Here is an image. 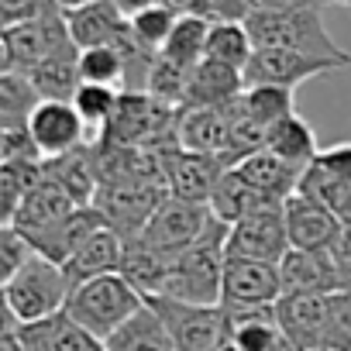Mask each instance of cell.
<instances>
[{"instance_id":"cell-34","label":"cell","mask_w":351,"mask_h":351,"mask_svg":"<svg viewBox=\"0 0 351 351\" xmlns=\"http://www.w3.org/2000/svg\"><path fill=\"white\" fill-rule=\"evenodd\" d=\"M45 180V158L32 162H0V200H4V224L14 221L25 197Z\"/></svg>"},{"instance_id":"cell-11","label":"cell","mask_w":351,"mask_h":351,"mask_svg":"<svg viewBox=\"0 0 351 351\" xmlns=\"http://www.w3.org/2000/svg\"><path fill=\"white\" fill-rule=\"evenodd\" d=\"M282 300V276L272 262L255 258H228L224 262V296L221 303L238 306H276Z\"/></svg>"},{"instance_id":"cell-50","label":"cell","mask_w":351,"mask_h":351,"mask_svg":"<svg viewBox=\"0 0 351 351\" xmlns=\"http://www.w3.org/2000/svg\"><path fill=\"white\" fill-rule=\"evenodd\" d=\"M320 4L327 8V4H344V8H351V0H320Z\"/></svg>"},{"instance_id":"cell-42","label":"cell","mask_w":351,"mask_h":351,"mask_svg":"<svg viewBox=\"0 0 351 351\" xmlns=\"http://www.w3.org/2000/svg\"><path fill=\"white\" fill-rule=\"evenodd\" d=\"M320 169L341 176V180L351 183V141H341V145H330V148H320L317 158H313Z\"/></svg>"},{"instance_id":"cell-29","label":"cell","mask_w":351,"mask_h":351,"mask_svg":"<svg viewBox=\"0 0 351 351\" xmlns=\"http://www.w3.org/2000/svg\"><path fill=\"white\" fill-rule=\"evenodd\" d=\"M272 204H279V200H269L258 190H252L234 169H228L221 176V183H217V190L210 197V210L224 224H234V221H241V217H248V214H255L262 207H272Z\"/></svg>"},{"instance_id":"cell-16","label":"cell","mask_w":351,"mask_h":351,"mask_svg":"<svg viewBox=\"0 0 351 351\" xmlns=\"http://www.w3.org/2000/svg\"><path fill=\"white\" fill-rule=\"evenodd\" d=\"M73 210H76V200L45 172V180L25 197V204H21V210L14 214L11 224H14L28 241H35V238L49 234L52 228H59Z\"/></svg>"},{"instance_id":"cell-31","label":"cell","mask_w":351,"mask_h":351,"mask_svg":"<svg viewBox=\"0 0 351 351\" xmlns=\"http://www.w3.org/2000/svg\"><path fill=\"white\" fill-rule=\"evenodd\" d=\"M42 104V93L32 86L25 73H0V131L11 128H28L35 107Z\"/></svg>"},{"instance_id":"cell-44","label":"cell","mask_w":351,"mask_h":351,"mask_svg":"<svg viewBox=\"0 0 351 351\" xmlns=\"http://www.w3.org/2000/svg\"><path fill=\"white\" fill-rule=\"evenodd\" d=\"M293 4H303V0H241V11L245 18L252 14H269V11H286Z\"/></svg>"},{"instance_id":"cell-21","label":"cell","mask_w":351,"mask_h":351,"mask_svg":"<svg viewBox=\"0 0 351 351\" xmlns=\"http://www.w3.org/2000/svg\"><path fill=\"white\" fill-rule=\"evenodd\" d=\"M45 172L76 200V207H90L100 190V165H97V148L80 145L73 152H62L56 158H45Z\"/></svg>"},{"instance_id":"cell-19","label":"cell","mask_w":351,"mask_h":351,"mask_svg":"<svg viewBox=\"0 0 351 351\" xmlns=\"http://www.w3.org/2000/svg\"><path fill=\"white\" fill-rule=\"evenodd\" d=\"M121 258H124V238L110 224H104L62 262V269H66L69 282L80 286L86 279H97V276H107V272H121Z\"/></svg>"},{"instance_id":"cell-3","label":"cell","mask_w":351,"mask_h":351,"mask_svg":"<svg viewBox=\"0 0 351 351\" xmlns=\"http://www.w3.org/2000/svg\"><path fill=\"white\" fill-rule=\"evenodd\" d=\"M141 306H145V293H138L124 272H107V276L86 279V282L73 286V293L66 300V313L73 320H80L100 341H107Z\"/></svg>"},{"instance_id":"cell-10","label":"cell","mask_w":351,"mask_h":351,"mask_svg":"<svg viewBox=\"0 0 351 351\" xmlns=\"http://www.w3.org/2000/svg\"><path fill=\"white\" fill-rule=\"evenodd\" d=\"M341 69L330 59H317L306 52H293V49H255L252 62L245 66V86H289L296 90L306 80L327 76Z\"/></svg>"},{"instance_id":"cell-46","label":"cell","mask_w":351,"mask_h":351,"mask_svg":"<svg viewBox=\"0 0 351 351\" xmlns=\"http://www.w3.org/2000/svg\"><path fill=\"white\" fill-rule=\"evenodd\" d=\"M114 4L128 14V18H134L138 11H145V8H152V4H158V0H114Z\"/></svg>"},{"instance_id":"cell-4","label":"cell","mask_w":351,"mask_h":351,"mask_svg":"<svg viewBox=\"0 0 351 351\" xmlns=\"http://www.w3.org/2000/svg\"><path fill=\"white\" fill-rule=\"evenodd\" d=\"M69 293H73V282L66 269L35 252L11 279H4V310L18 324H35L66 310Z\"/></svg>"},{"instance_id":"cell-13","label":"cell","mask_w":351,"mask_h":351,"mask_svg":"<svg viewBox=\"0 0 351 351\" xmlns=\"http://www.w3.org/2000/svg\"><path fill=\"white\" fill-rule=\"evenodd\" d=\"M276 320L286 341L300 351H317L327 341V293H282Z\"/></svg>"},{"instance_id":"cell-39","label":"cell","mask_w":351,"mask_h":351,"mask_svg":"<svg viewBox=\"0 0 351 351\" xmlns=\"http://www.w3.org/2000/svg\"><path fill=\"white\" fill-rule=\"evenodd\" d=\"M324 348L351 351V289L327 293V341Z\"/></svg>"},{"instance_id":"cell-36","label":"cell","mask_w":351,"mask_h":351,"mask_svg":"<svg viewBox=\"0 0 351 351\" xmlns=\"http://www.w3.org/2000/svg\"><path fill=\"white\" fill-rule=\"evenodd\" d=\"M241 107L248 110L252 121H258L269 131L276 121L296 114V97H293L289 86H245Z\"/></svg>"},{"instance_id":"cell-32","label":"cell","mask_w":351,"mask_h":351,"mask_svg":"<svg viewBox=\"0 0 351 351\" xmlns=\"http://www.w3.org/2000/svg\"><path fill=\"white\" fill-rule=\"evenodd\" d=\"M296 193L317 200L320 207H327L344 224L351 221V183L341 180V176H334V172H327V169H320L317 162H310L303 169V180H300V190Z\"/></svg>"},{"instance_id":"cell-48","label":"cell","mask_w":351,"mask_h":351,"mask_svg":"<svg viewBox=\"0 0 351 351\" xmlns=\"http://www.w3.org/2000/svg\"><path fill=\"white\" fill-rule=\"evenodd\" d=\"M276 351H300V348H296V344H293V341H286V337H282V341H279V348H276Z\"/></svg>"},{"instance_id":"cell-49","label":"cell","mask_w":351,"mask_h":351,"mask_svg":"<svg viewBox=\"0 0 351 351\" xmlns=\"http://www.w3.org/2000/svg\"><path fill=\"white\" fill-rule=\"evenodd\" d=\"M217 351H241V348H238V344H234V341H224V344H221V348H217Z\"/></svg>"},{"instance_id":"cell-1","label":"cell","mask_w":351,"mask_h":351,"mask_svg":"<svg viewBox=\"0 0 351 351\" xmlns=\"http://www.w3.org/2000/svg\"><path fill=\"white\" fill-rule=\"evenodd\" d=\"M245 28L255 42V49H293L306 52L317 59H330L341 69L351 66V56L330 38L324 25V4L320 0H303L286 11H269V14H252L245 18Z\"/></svg>"},{"instance_id":"cell-37","label":"cell","mask_w":351,"mask_h":351,"mask_svg":"<svg viewBox=\"0 0 351 351\" xmlns=\"http://www.w3.org/2000/svg\"><path fill=\"white\" fill-rule=\"evenodd\" d=\"M128 21H131V38H134L145 52L158 56V52L165 49V42H169L176 21H180V14H176L172 8H165V4H152V8L138 11V14L128 18Z\"/></svg>"},{"instance_id":"cell-45","label":"cell","mask_w":351,"mask_h":351,"mask_svg":"<svg viewBox=\"0 0 351 351\" xmlns=\"http://www.w3.org/2000/svg\"><path fill=\"white\" fill-rule=\"evenodd\" d=\"M158 4L172 8L176 14H204V18H207V8H204V0H158Z\"/></svg>"},{"instance_id":"cell-22","label":"cell","mask_w":351,"mask_h":351,"mask_svg":"<svg viewBox=\"0 0 351 351\" xmlns=\"http://www.w3.org/2000/svg\"><path fill=\"white\" fill-rule=\"evenodd\" d=\"M176 145H183L190 152H207L221 155L228 152V114L224 107H180L176 114Z\"/></svg>"},{"instance_id":"cell-20","label":"cell","mask_w":351,"mask_h":351,"mask_svg":"<svg viewBox=\"0 0 351 351\" xmlns=\"http://www.w3.org/2000/svg\"><path fill=\"white\" fill-rule=\"evenodd\" d=\"M21 337H25L28 351H107L104 341L93 337L66 310H59L45 320H35V324H21Z\"/></svg>"},{"instance_id":"cell-17","label":"cell","mask_w":351,"mask_h":351,"mask_svg":"<svg viewBox=\"0 0 351 351\" xmlns=\"http://www.w3.org/2000/svg\"><path fill=\"white\" fill-rule=\"evenodd\" d=\"M66 25L69 35L80 49H93V45H121L131 32L128 14L114 4V0H97V4L66 11Z\"/></svg>"},{"instance_id":"cell-27","label":"cell","mask_w":351,"mask_h":351,"mask_svg":"<svg viewBox=\"0 0 351 351\" xmlns=\"http://www.w3.org/2000/svg\"><path fill=\"white\" fill-rule=\"evenodd\" d=\"M265 148H269L272 155H279L282 162L296 165V169H306V165L317 158V152H320L313 128H310L306 117H300V114H289V117L276 121V124L269 128V134H265Z\"/></svg>"},{"instance_id":"cell-41","label":"cell","mask_w":351,"mask_h":351,"mask_svg":"<svg viewBox=\"0 0 351 351\" xmlns=\"http://www.w3.org/2000/svg\"><path fill=\"white\" fill-rule=\"evenodd\" d=\"M52 8H59L56 0H0V21H4V28L21 25V21H32Z\"/></svg>"},{"instance_id":"cell-26","label":"cell","mask_w":351,"mask_h":351,"mask_svg":"<svg viewBox=\"0 0 351 351\" xmlns=\"http://www.w3.org/2000/svg\"><path fill=\"white\" fill-rule=\"evenodd\" d=\"M228 320H231V341L241 351H276L282 341L279 320H276V306H224Z\"/></svg>"},{"instance_id":"cell-14","label":"cell","mask_w":351,"mask_h":351,"mask_svg":"<svg viewBox=\"0 0 351 351\" xmlns=\"http://www.w3.org/2000/svg\"><path fill=\"white\" fill-rule=\"evenodd\" d=\"M282 210H286V231H289V245L293 248L327 252L344 231L341 217H334L327 207H320L317 200H310L303 193H293L282 204Z\"/></svg>"},{"instance_id":"cell-6","label":"cell","mask_w":351,"mask_h":351,"mask_svg":"<svg viewBox=\"0 0 351 351\" xmlns=\"http://www.w3.org/2000/svg\"><path fill=\"white\" fill-rule=\"evenodd\" d=\"M0 45H4V69H11V73L35 69L49 56H56L66 45H73V35H69V25H66V11L52 8V11L32 18V21L8 25L4 32H0Z\"/></svg>"},{"instance_id":"cell-15","label":"cell","mask_w":351,"mask_h":351,"mask_svg":"<svg viewBox=\"0 0 351 351\" xmlns=\"http://www.w3.org/2000/svg\"><path fill=\"white\" fill-rule=\"evenodd\" d=\"M279 276H282V293H337L348 289L337 262L330 258V252H303V248H289L279 262Z\"/></svg>"},{"instance_id":"cell-8","label":"cell","mask_w":351,"mask_h":351,"mask_svg":"<svg viewBox=\"0 0 351 351\" xmlns=\"http://www.w3.org/2000/svg\"><path fill=\"white\" fill-rule=\"evenodd\" d=\"M289 248L293 245H289L282 204L262 207V210L234 221L228 228V241H224L228 258H255V262H272V265H279Z\"/></svg>"},{"instance_id":"cell-38","label":"cell","mask_w":351,"mask_h":351,"mask_svg":"<svg viewBox=\"0 0 351 351\" xmlns=\"http://www.w3.org/2000/svg\"><path fill=\"white\" fill-rule=\"evenodd\" d=\"M80 117L86 121V128H107L110 117L117 114L121 104V86H104V83H80L76 97H73Z\"/></svg>"},{"instance_id":"cell-51","label":"cell","mask_w":351,"mask_h":351,"mask_svg":"<svg viewBox=\"0 0 351 351\" xmlns=\"http://www.w3.org/2000/svg\"><path fill=\"white\" fill-rule=\"evenodd\" d=\"M317 351H334V348H317Z\"/></svg>"},{"instance_id":"cell-47","label":"cell","mask_w":351,"mask_h":351,"mask_svg":"<svg viewBox=\"0 0 351 351\" xmlns=\"http://www.w3.org/2000/svg\"><path fill=\"white\" fill-rule=\"evenodd\" d=\"M62 11H76V8H86V4H97V0H56Z\"/></svg>"},{"instance_id":"cell-40","label":"cell","mask_w":351,"mask_h":351,"mask_svg":"<svg viewBox=\"0 0 351 351\" xmlns=\"http://www.w3.org/2000/svg\"><path fill=\"white\" fill-rule=\"evenodd\" d=\"M32 255H35V245H32L14 224L0 228V269H4V279H11Z\"/></svg>"},{"instance_id":"cell-5","label":"cell","mask_w":351,"mask_h":351,"mask_svg":"<svg viewBox=\"0 0 351 351\" xmlns=\"http://www.w3.org/2000/svg\"><path fill=\"white\" fill-rule=\"evenodd\" d=\"M145 300L158 310L176 351H217L224 341H231V320L224 303H186L162 293H152Z\"/></svg>"},{"instance_id":"cell-18","label":"cell","mask_w":351,"mask_h":351,"mask_svg":"<svg viewBox=\"0 0 351 351\" xmlns=\"http://www.w3.org/2000/svg\"><path fill=\"white\" fill-rule=\"evenodd\" d=\"M231 169L241 176L252 190H258L262 197L279 200V204H286V200L300 190V180H303V169L282 162V158L272 155L269 148H258V152L245 155V158H241L238 165H231Z\"/></svg>"},{"instance_id":"cell-35","label":"cell","mask_w":351,"mask_h":351,"mask_svg":"<svg viewBox=\"0 0 351 351\" xmlns=\"http://www.w3.org/2000/svg\"><path fill=\"white\" fill-rule=\"evenodd\" d=\"M128 52L124 45H93L80 49V76L83 83H104V86H128Z\"/></svg>"},{"instance_id":"cell-43","label":"cell","mask_w":351,"mask_h":351,"mask_svg":"<svg viewBox=\"0 0 351 351\" xmlns=\"http://www.w3.org/2000/svg\"><path fill=\"white\" fill-rule=\"evenodd\" d=\"M210 21H245L241 0H204Z\"/></svg>"},{"instance_id":"cell-24","label":"cell","mask_w":351,"mask_h":351,"mask_svg":"<svg viewBox=\"0 0 351 351\" xmlns=\"http://www.w3.org/2000/svg\"><path fill=\"white\" fill-rule=\"evenodd\" d=\"M25 76L42 93V100H73L80 83H83V76H80V45L76 42L66 45L62 52L49 56L45 62H38Z\"/></svg>"},{"instance_id":"cell-33","label":"cell","mask_w":351,"mask_h":351,"mask_svg":"<svg viewBox=\"0 0 351 351\" xmlns=\"http://www.w3.org/2000/svg\"><path fill=\"white\" fill-rule=\"evenodd\" d=\"M255 56V42L245 28V21H214L210 25V35H207V56L204 59H214V62H224L231 69H241L252 62Z\"/></svg>"},{"instance_id":"cell-30","label":"cell","mask_w":351,"mask_h":351,"mask_svg":"<svg viewBox=\"0 0 351 351\" xmlns=\"http://www.w3.org/2000/svg\"><path fill=\"white\" fill-rule=\"evenodd\" d=\"M210 25L214 21L204 18V14H180V21H176V28H172V35H169V42L158 56L169 59L172 66H180V69H193L207 56Z\"/></svg>"},{"instance_id":"cell-9","label":"cell","mask_w":351,"mask_h":351,"mask_svg":"<svg viewBox=\"0 0 351 351\" xmlns=\"http://www.w3.org/2000/svg\"><path fill=\"white\" fill-rule=\"evenodd\" d=\"M224 172H228V162L221 155L190 152L176 141L165 148V183H169V193L180 197V200L210 204Z\"/></svg>"},{"instance_id":"cell-7","label":"cell","mask_w":351,"mask_h":351,"mask_svg":"<svg viewBox=\"0 0 351 351\" xmlns=\"http://www.w3.org/2000/svg\"><path fill=\"white\" fill-rule=\"evenodd\" d=\"M210 224H214L210 204H190V200H180V197L169 193L152 210V217L145 221L141 234H134V238L148 241L152 248H158L165 255H180L183 248L197 245L210 231Z\"/></svg>"},{"instance_id":"cell-2","label":"cell","mask_w":351,"mask_h":351,"mask_svg":"<svg viewBox=\"0 0 351 351\" xmlns=\"http://www.w3.org/2000/svg\"><path fill=\"white\" fill-rule=\"evenodd\" d=\"M228 228L224 221L214 217L210 231L183 248L180 255H172L169 262V272H165V282H162V296H172V300H186V303H221L224 296V241H228Z\"/></svg>"},{"instance_id":"cell-25","label":"cell","mask_w":351,"mask_h":351,"mask_svg":"<svg viewBox=\"0 0 351 351\" xmlns=\"http://www.w3.org/2000/svg\"><path fill=\"white\" fill-rule=\"evenodd\" d=\"M104 348L107 351H176V344H172V337H169L158 310L148 300H145V306L131 320H124L104 341Z\"/></svg>"},{"instance_id":"cell-28","label":"cell","mask_w":351,"mask_h":351,"mask_svg":"<svg viewBox=\"0 0 351 351\" xmlns=\"http://www.w3.org/2000/svg\"><path fill=\"white\" fill-rule=\"evenodd\" d=\"M169 262L172 255L152 248L148 241L141 238H128L124 241V258H121V272L131 279V286L145 296L158 293L162 282H165V272H169Z\"/></svg>"},{"instance_id":"cell-23","label":"cell","mask_w":351,"mask_h":351,"mask_svg":"<svg viewBox=\"0 0 351 351\" xmlns=\"http://www.w3.org/2000/svg\"><path fill=\"white\" fill-rule=\"evenodd\" d=\"M245 93V73L231 69L224 62L204 59L193 66L190 73V86H186V104L183 107H228L231 100H238Z\"/></svg>"},{"instance_id":"cell-12","label":"cell","mask_w":351,"mask_h":351,"mask_svg":"<svg viewBox=\"0 0 351 351\" xmlns=\"http://www.w3.org/2000/svg\"><path fill=\"white\" fill-rule=\"evenodd\" d=\"M28 134L45 158H56L86 145V121L80 117L73 100H42L28 121Z\"/></svg>"}]
</instances>
